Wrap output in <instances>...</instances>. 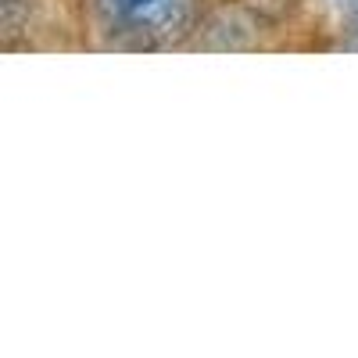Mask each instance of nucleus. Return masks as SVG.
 Here are the masks:
<instances>
[{
    "label": "nucleus",
    "mask_w": 358,
    "mask_h": 358,
    "mask_svg": "<svg viewBox=\"0 0 358 358\" xmlns=\"http://www.w3.org/2000/svg\"><path fill=\"white\" fill-rule=\"evenodd\" d=\"M115 8L151 33H176L187 22V0H115Z\"/></svg>",
    "instance_id": "f257e3e1"
}]
</instances>
